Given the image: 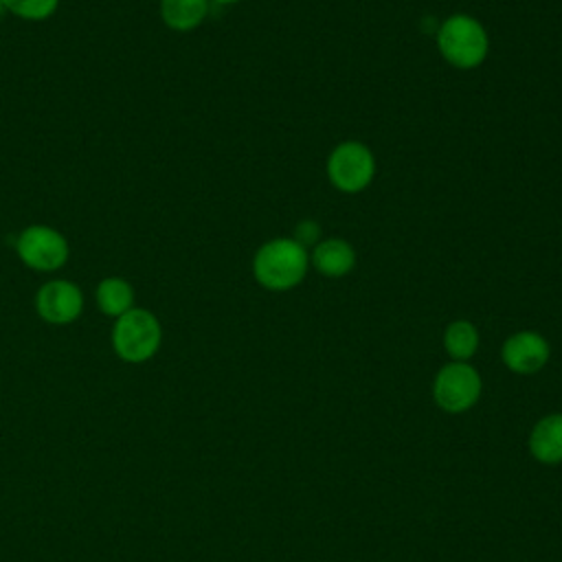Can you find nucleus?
I'll return each mask as SVG.
<instances>
[{
  "label": "nucleus",
  "instance_id": "nucleus-5",
  "mask_svg": "<svg viewBox=\"0 0 562 562\" xmlns=\"http://www.w3.org/2000/svg\"><path fill=\"white\" fill-rule=\"evenodd\" d=\"M327 178L342 193H360L375 178V156L360 140H342L327 156Z\"/></svg>",
  "mask_w": 562,
  "mask_h": 562
},
{
  "label": "nucleus",
  "instance_id": "nucleus-3",
  "mask_svg": "<svg viewBox=\"0 0 562 562\" xmlns=\"http://www.w3.org/2000/svg\"><path fill=\"white\" fill-rule=\"evenodd\" d=\"M162 342V327L154 312L145 307H132L130 312L114 318L112 325V349L130 364L151 360Z\"/></svg>",
  "mask_w": 562,
  "mask_h": 562
},
{
  "label": "nucleus",
  "instance_id": "nucleus-6",
  "mask_svg": "<svg viewBox=\"0 0 562 562\" xmlns=\"http://www.w3.org/2000/svg\"><path fill=\"white\" fill-rule=\"evenodd\" d=\"M15 255L35 272H55L66 266L70 244L57 228L48 224H31L18 233Z\"/></svg>",
  "mask_w": 562,
  "mask_h": 562
},
{
  "label": "nucleus",
  "instance_id": "nucleus-13",
  "mask_svg": "<svg viewBox=\"0 0 562 562\" xmlns=\"http://www.w3.org/2000/svg\"><path fill=\"white\" fill-rule=\"evenodd\" d=\"M479 345L481 334L472 321L457 318L443 329V349L450 356V360L470 362L479 351Z\"/></svg>",
  "mask_w": 562,
  "mask_h": 562
},
{
  "label": "nucleus",
  "instance_id": "nucleus-1",
  "mask_svg": "<svg viewBox=\"0 0 562 562\" xmlns=\"http://www.w3.org/2000/svg\"><path fill=\"white\" fill-rule=\"evenodd\" d=\"M310 270V252L294 237H274L261 244L252 257L257 283L272 292L296 288Z\"/></svg>",
  "mask_w": 562,
  "mask_h": 562
},
{
  "label": "nucleus",
  "instance_id": "nucleus-4",
  "mask_svg": "<svg viewBox=\"0 0 562 562\" xmlns=\"http://www.w3.org/2000/svg\"><path fill=\"white\" fill-rule=\"evenodd\" d=\"M483 393V378L470 362H446L432 380L435 404L450 415H461L474 408Z\"/></svg>",
  "mask_w": 562,
  "mask_h": 562
},
{
  "label": "nucleus",
  "instance_id": "nucleus-14",
  "mask_svg": "<svg viewBox=\"0 0 562 562\" xmlns=\"http://www.w3.org/2000/svg\"><path fill=\"white\" fill-rule=\"evenodd\" d=\"M2 2L7 13L29 22H42L50 18L59 7V0H2Z\"/></svg>",
  "mask_w": 562,
  "mask_h": 562
},
{
  "label": "nucleus",
  "instance_id": "nucleus-10",
  "mask_svg": "<svg viewBox=\"0 0 562 562\" xmlns=\"http://www.w3.org/2000/svg\"><path fill=\"white\" fill-rule=\"evenodd\" d=\"M529 454L542 465L562 463V413L542 415L527 437Z\"/></svg>",
  "mask_w": 562,
  "mask_h": 562
},
{
  "label": "nucleus",
  "instance_id": "nucleus-16",
  "mask_svg": "<svg viewBox=\"0 0 562 562\" xmlns=\"http://www.w3.org/2000/svg\"><path fill=\"white\" fill-rule=\"evenodd\" d=\"M211 2H217V4H235V2H241V0H211Z\"/></svg>",
  "mask_w": 562,
  "mask_h": 562
},
{
  "label": "nucleus",
  "instance_id": "nucleus-8",
  "mask_svg": "<svg viewBox=\"0 0 562 562\" xmlns=\"http://www.w3.org/2000/svg\"><path fill=\"white\" fill-rule=\"evenodd\" d=\"M551 358V345L549 340L533 329H520L505 338L501 347V360L503 364L518 375H533Z\"/></svg>",
  "mask_w": 562,
  "mask_h": 562
},
{
  "label": "nucleus",
  "instance_id": "nucleus-12",
  "mask_svg": "<svg viewBox=\"0 0 562 562\" xmlns=\"http://www.w3.org/2000/svg\"><path fill=\"white\" fill-rule=\"evenodd\" d=\"M94 301L101 314L119 318L121 314L134 307L136 294L127 279L123 277H105L94 288Z\"/></svg>",
  "mask_w": 562,
  "mask_h": 562
},
{
  "label": "nucleus",
  "instance_id": "nucleus-9",
  "mask_svg": "<svg viewBox=\"0 0 562 562\" xmlns=\"http://www.w3.org/2000/svg\"><path fill=\"white\" fill-rule=\"evenodd\" d=\"M356 248L342 237H323L310 252V266L329 279H340L356 268Z\"/></svg>",
  "mask_w": 562,
  "mask_h": 562
},
{
  "label": "nucleus",
  "instance_id": "nucleus-15",
  "mask_svg": "<svg viewBox=\"0 0 562 562\" xmlns=\"http://www.w3.org/2000/svg\"><path fill=\"white\" fill-rule=\"evenodd\" d=\"M294 239L301 244V246H316L321 239H323V228H321V224L318 222H314V220H303V222H299L296 224V228H294Z\"/></svg>",
  "mask_w": 562,
  "mask_h": 562
},
{
  "label": "nucleus",
  "instance_id": "nucleus-11",
  "mask_svg": "<svg viewBox=\"0 0 562 562\" xmlns=\"http://www.w3.org/2000/svg\"><path fill=\"white\" fill-rule=\"evenodd\" d=\"M211 0H160V18L178 33L195 31L209 15Z\"/></svg>",
  "mask_w": 562,
  "mask_h": 562
},
{
  "label": "nucleus",
  "instance_id": "nucleus-2",
  "mask_svg": "<svg viewBox=\"0 0 562 562\" xmlns=\"http://www.w3.org/2000/svg\"><path fill=\"white\" fill-rule=\"evenodd\" d=\"M437 48L450 66L472 70L485 61L490 50V37L485 26L476 18L454 13L439 24Z\"/></svg>",
  "mask_w": 562,
  "mask_h": 562
},
{
  "label": "nucleus",
  "instance_id": "nucleus-7",
  "mask_svg": "<svg viewBox=\"0 0 562 562\" xmlns=\"http://www.w3.org/2000/svg\"><path fill=\"white\" fill-rule=\"evenodd\" d=\"M35 312L48 325H70L83 312V292L70 279H50L35 292Z\"/></svg>",
  "mask_w": 562,
  "mask_h": 562
},
{
  "label": "nucleus",
  "instance_id": "nucleus-17",
  "mask_svg": "<svg viewBox=\"0 0 562 562\" xmlns=\"http://www.w3.org/2000/svg\"><path fill=\"white\" fill-rule=\"evenodd\" d=\"M4 15H7V9H4V2H2V0H0V20H2V18H4Z\"/></svg>",
  "mask_w": 562,
  "mask_h": 562
}]
</instances>
